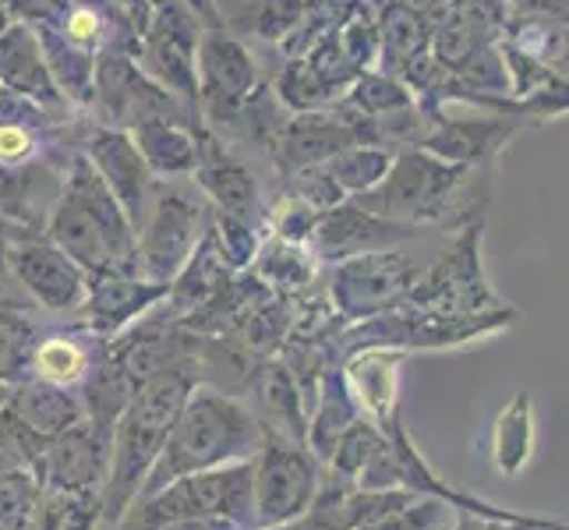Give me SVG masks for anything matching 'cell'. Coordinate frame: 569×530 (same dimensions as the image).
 <instances>
[{
	"instance_id": "6da1fadb",
	"label": "cell",
	"mask_w": 569,
	"mask_h": 530,
	"mask_svg": "<svg viewBox=\"0 0 569 530\" xmlns=\"http://www.w3.org/2000/svg\"><path fill=\"white\" fill-rule=\"evenodd\" d=\"M191 386H194L191 371L184 364H173V368H163V371H156V376L142 379L139 389L131 392V400L121 410V418L113 421V436H110L113 463L107 467V481L100 488V502H103L100 523L103 527L121 523L131 502L139 499L142 484L149 478L156 457H160L173 421L181 414Z\"/></svg>"
},
{
	"instance_id": "7a4b0ae2",
	"label": "cell",
	"mask_w": 569,
	"mask_h": 530,
	"mask_svg": "<svg viewBox=\"0 0 569 530\" xmlns=\"http://www.w3.org/2000/svg\"><path fill=\"white\" fill-rule=\"evenodd\" d=\"M262 449V424L251 418V410L233 403L230 397H220L212 389L188 392L178 421L156 457L149 478L142 484L139 499L156 496L170 481L184 474H199L223 463L251 460ZM134 499V502H139Z\"/></svg>"
},
{
	"instance_id": "3957f363",
	"label": "cell",
	"mask_w": 569,
	"mask_h": 530,
	"mask_svg": "<svg viewBox=\"0 0 569 530\" xmlns=\"http://www.w3.org/2000/svg\"><path fill=\"white\" fill-rule=\"evenodd\" d=\"M50 238L89 277L96 272L131 277L139 269L134 230L92 163H78L71 170L64 199L53 212Z\"/></svg>"
},
{
	"instance_id": "277c9868",
	"label": "cell",
	"mask_w": 569,
	"mask_h": 530,
	"mask_svg": "<svg viewBox=\"0 0 569 530\" xmlns=\"http://www.w3.org/2000/svg\"><path fill=\"white\" fill-rule=\"evenodd\" d=\"M251 474H254V457L199 470V474H184L160 488L156 496L131 502V509L113 530H163L167 523L178 520H212V517L248 523Z\"/></svg>"
},
{
	"instance_id": "5b68a950",
	"label": "cell",
	"mask_w": 569,
	"mask_h": 530,
	"mask_svg": "<svg viewBox=\"0 0 569 530\" xmlns=\"http://www.w3.org/2000/svg\"><path fill=\"white\" fill-rule=\"evenodd\" d=\"M463 173L467 167L446 163L431 152H407L397 163H389L376 188L365 191L368 199H361V209L400 223L436 220L453 202V191L463 181Z\"/></svg>"
},
{
	"instance_id": "8992f818",
	"label": "cell",
	"mask_w": 569,
	"mask_h": 530,
	"mask_svg": "<svg viewBox=\"0 0 569 530\" xmlns=\"http://www.w3.org/2000/svg\"><path fill=\"white\" fill-rule=\"evenodd\" d=\"M319 492L316 463L305 446L287 442L280 436H262V449L254 453L251 474V509L259 527H280L301 520Z\"/></svg>"
},
{
	"instance_id": "52a82bcc",
	"label": "cell",
	"mask_w": 569,
	"mask_h": 530,
	"mask_svg": "<svg viewBox=\"0 0 569 530\" xmlns=\"http://www.w3.org/2000/svg\"><path fill=\"white\" fill-rule=\"evenodd\" d=\"M199 220L202 209L181 191H170L163 199H156V209L142 230L139 259L152 283H170L178 277V269L188 262L191 248L199 244Z\"/></svg>"
},
{
	"instance_id": "ba28073f",
	"label": "cell",
	"mask_w": 569,
	"mask_h": 530,
	"mask_svg": "<svg viewBox=\"0 0 569 530\" xmlns=\"http://www.w3.org/2000/svg\"><path fill=\"white\" fill-rule=\"evenodd\" d=\"M202 68V96L209 103V113L216 121H233L251 103L254 86H259V71H254L248 50L238 39L212 32L199 50Z\"/></svg>"
},
{
	"instance_id": "9c48e42d",
	"label": "cell",
	"mask_w": 569,
	"mask_h": 530,
	"mask_svg": "<svg viewBox=\"0 0 569 530\" xmlns=\"http://www.w3.org/2000/svg\"><path fill=\"white\" fill-rule=\"evenodd\" d=\"M415 280V266L392 251H368L350 259L337 283H332V301H337L347 316H368V311H382L400 293L410 290Z\"/></svg>"
},
{
	"instance_id": "30bf717a",
	"label": "cell",
	"mask_w": 569,
	"mask_h": 530,
	"mask_svg": "<svg viewBox=\"0 0 569 530\" xmlns=\"http://www.w3.org/2000/svg\"><path fill=\"white\" fill-rule=\"evenodd\" d=\"M11 272L50 311H71L86 298V272L57 244L26 241L8 251Z\"/></svg>"
},
{
	"instance_id": "8fae6325",
	"label": "cell",
	"mask_w": 569,
	"mask_h": 530,
	"mask_svg": "<svg viewBox=\"0 0 569 530\" xmlns=\"http://www.w3.org/2000/svg\"><path fill=\"white\" fill-rule=\"evenodd\" d=\"M110 467V439H103L86 418L47 442L43 488H103Z\"/></svg>"
},
{
	"instance_id": "7c38bea8",
	"label": "cell",
	"mask_w": 569,
	"mask_h": 530,
	"mask_svg": "<svg viewBox=\"0 0 569 530\" xmlns=\"http://www.w3.org/2000/svg\"><path fill=\"white\" fill-rule=\"evenodd\" d=\"M89 163L96 167V173L103 177V184L110 188L117 206L124 209L131 230H139L142 202H146V191H149V173H152L142 160L139 146H134L124 131L103 128V131L92 134Z\"/></svg>"
},
{
	"instance_id": "4fadbf2b",
	"label": "cell",
	"mask_w": 569,
	"mask_h": 530,
	"mask_svg": "<svg viewBox=\"0 0 569 530\" xmlns=\"http://www.w3.org/2000/svg\"><path fill=\"white\" fill-rule=\"evenodd\" d=\"M410 233L415 230L407 223L386 220L368 209H329L311 227V244L326 259H358V254L379 251L382 244L403 241Z\"/></svg>"
},
{
	"instance_id": "5bb4252c",
	"label": "cell",
	"mask_w": 569,
	"mask_h": 530,
	"mask_svg": "<svg viewBox=\"0 0 569 530\" xmlns=\"http://www.w3.org/2000/svg\"><path fill=\"white\" fill-rule=\"evenodd\" d=\"M0 78H4L11 92L26 96V100L53 103L61 96L47 68L43 47H39L36 32H29L26 26H8L0 32Z\"/></svg>"
},
{
	"instance_id": "9a60e30c",
	"label": "cell",
	"mask_w": 569,
	"mask_h": 530,
	"mask_svg": "<svg viewBox=\"0 0 569 530\" xmlns=\"http://www.w3.org/2000/svg\"><path fill=\"white\" fill-rule=\"evenodd\" d=\"M8 410L43 442L61 436L64 428L82 421V414H86V407L78 403L64 386H53L47 379H32V382L18 386L8 400Z\"/></svg>"
},
{
	"instance_id": "2e32d148",
	"label": "cell",
	"mask_w": 569,
	"mask_h": 530,
	"mask_svg": "<svg viewBox=\"0 0 569 530\" xmlns=\"http://www.w3.org/2000/svg\"><path fill=\"white\" fill-rule=\"evenodd\" d=\"M156 298H167V283H139L121 272H96L89 287V316L100 332H117L146 311Z\"/></svg>"
},
{
	"instance_id": "e0dca14e",
	"label": "cell",
	"mask_w": 569,
	"mask_h": 530,
	"mask_svg": "<svg viewBox=\"0 0 569 530\" xmlns=\"http://www.w3.org/2000/svg\"><path fill=\"white\" fill-rule=\"evenodd\" d=\"M199 146V160H194V173H199L202 188L212 194L216 202L223 206V216H238L248 220L254 199H259V188H254V177L230 156L216 146V139H202Z\"/></svg>"
},
{
	"instance_id": "ac0fdd59",
	"label": "cell",
	"mask_w": 569,
	"mask_h": 530,
	"mask_svg": "<svg viewBox=\"0 0 569 530\" xmlns=\"http://www.w3.org/2000/svg\"><path fill=\"white\" fill-rule=\"evenodd\" d=\"M251 392L254 403H259L262 418L272 421L266 428H272L269 436H280L287 442H308V428H305V414H301V397L298 386H293L290 371L283 364H266L251 376Z\"/></svg>"
},
{
	"instance_id": "d6986e66",
	"label": "cell",
	"mask_w": 569,
	"mask_h": 530,
	"mask_svg": "<svg viewBox=\"0 0 569 530\" xmlns=\"http://www.w3.org/2000/svg\"><path fill=\"white\" fill-rule=\"evenodd\" d=\"M216 233H209V238L202 244H194L188 262L178 269L181 277L178 283H167V298L170 304L178 311H194V308H206L216 293L223 290L227 283V266H223V254L212 248Z\"/></svg>"
},
{
	"instance_id": "ffe728a7",
	"label": "cell",
	"mask_w": 569,
	"mask_h": 530,
	"mask_svg": "<svg viewBox=\"0 0 569 530\" xmlns=\"http://www.w3.org/2000/svg\"><path fill=\"white\" fill-rule=\"evenodd\" d=\"M355 146V131L343 124L322 121V117H298L283 134H280V149L283 160L290 167H316L322 160H332L340 149Z\"/></svg>"
},
{
	"instance_id": "44dd1931",
	"label": "cell",
	"mask_w": 569,
	"mask_h": 530,
	"mask_svg": "<svg viewBox=\"0 0 569 530\" xmlns=\"http://www.w3.org/2000/svg\"><path fill=\"white\" fill-rule=\"evenodd\" d=\"M134 139H139L134 146H139L146 167L156 173H188V170H194V160H199V146H194V139L170 121L134 124Z\"/></svg>"
},
{
	"instance_id": "7402d4cb",
	"label": "cell",
	"mask_w": 569,
	"mask_h": 530,
	"mask_svg": "<svg viewBox=\"0 0 569 530\" xmlns=\"http://www.w3.org/2000/svg\"><path fill=\"white\" fill-rule=\"evenodd\" d=\"M39 530H96L100 527V488H43L39 492Z\"/></svg>"
},
{
	"instance_id": "603a6c76",
	"label": "cell",
	"mask_w": 569,
	"mask_h": 530,
	"mask_svg": "<svg viewBox=\"0 0 569 530\" xmlns=\"http://www.w3.org/2000/svg\"><path fill=\"white\" fill-rule=\"evenodd\" d=\"M509 134V128L496 124V121H457V124H442L436 134H428V152L439 156L446 163H475L485 152H492L502 139Z\"/></svg>"
},
{
	"instance_id": "cb8c5ba5",
	"label": "cell",
	"mask_w": 569,
	"mask_h": 530,
	"mask_svg": "<svg viewBox=\"0 0 569 530\" xmlns=\"http://www.w3.org/2000/svg\"><path fill=\"white\" fill-rule=\"evenodd\" d=\"M326 163H329V170H326L329 181L337 184L340 191L365 194V191H371L386 177L392 156L382 152V149H368V146H347V149H340Z\"/></svg>"
},
{
	"instance_id": "d4e9b609",
	"label": "cell",
	"mask_w": 569,
	"mask_h": 530,
	"mask_svg": "<svg viewBox=\"0 0 569 530\" xmlns=\"http://www.w3.org/2000/svg\"><path fill=\"white\" fill-rule=\"evenodd\" d=\"M531 403H527V392H517V400L502 410L499 428H496V460L499 470L506 474H517V470L531 457Z\"/></svg>"
},
{
	"instance_id": "484cf974",
	"label": "cell",
	"mask_w": 569,
	"mask_h": 530,
	"mask_svg": "<svg viewBox=\"0 0 569 530\" xmlns=\"http://www.w3.org/2000/svg\"><path fill=\"white\" fill-rule=\"evenodd\" d=\"M39 492L43 481L32 470H0V530H29Z\"/></svg>"
},
{
	"instance_id": "4316f807",
	"label": "cell",
	"mask_w": 569,
	"mask_h": 530,
	"mask_svg": "<svg viewBox=\"0 0 569 530\" xmlns=\"http://www.w3.org/2000/svg\"><path fill=\"white\" fill-rule=\"evenodd\" d=\"M32 368H36V379H47L53 386H71L78 379H86L89 371V358L86 350L64 340V337H50L39 347H32Z\"/></svg>"
},
{
	"instance_id": "83f0119b",
	"label": "cell",
	"mask_w": 569,
	"mask_h": 530,
	"mask_svg": "<svg viewBox=\"0 0 569 530\" xmlns=\"http://www.w3.org/2000/svg\"><path fill=\"white\" fill-rule=\"evenodd\" d=\"M382 446H386V439L379 436L376 428L350 421L340 431V439H337V446H332V453H329L332 457V474H340L343 484L358 481V474L371 460H376V453H379Z\"/></svg>"
},
{
	"instance_id": "f1b7e54d",
	"label": "cell",
	"mask_w": 569,
	"mask_h": 530,
	"mask_svg": "<svg viewBox=\"0 0 569 530\" xmlns=\"http://www.w3.org/2000/svg\"><path fill=\"white\" fill-rule=\"evenodd\" d=\"M32 347V326L14 316V311H0V382L18 376V368L29 361Z\"/></svg>"
},
{
	"instance_id": "f546056e",
	"label": "cell",
	"mask_w": 569,
	"mask_h": 530,
	"mask_svg": "<svg viewBox=\"0 0 569 530\" xmlns=\"http://www.w3.org/2000/svg\"><path fill=\"white\" fill-rule=\"evenodd\" d=\"M305 14V0H254L244 8L248 32L259 36H283L290 26H298Z\"/></svg>"
},
{
	"instance_id": "4dcf8cb0",
	"label": "cell",
	"mask_w": 569,
	"mask_h": 530,
	"mask_svg": "<svg viewBox=\"0 0 569 530\" xmlns=\"http://www.w3.org/2000/svg\"><path fill=\"white\" fill-rule=\"evenodd\" d=\"M355 103L368 117H379V113H392V110H407L410 96L400 89V82H392L386 74H361L355 86Z\"/></svg>"
},
{
	"instance_id": "1f68e13d",
	"label": "cell",
	"mask_w": 569,
	"mask_h": 530,
	"mask_svg": "<svg viewBox=\"0 0 569 530\" xmlns=\"http://www.w3.org/2000/svg\"><path fill=\"white\" fill-rule=\"evenodd\" d=\"M418 26L421 22H418L415 11L403 8V4H392L386 11V22H382V29H386V50L389 53L397 50L400 61H410V57H415L418 47H421V29Z\"/></svg>"
},
{
	"instance_id": "d6a6232c",
	"label": "cell",
	"mask_w": 569,
	"mask_h": 530,
	"mask_svg": "<svg viewBox=\"0 0 569 530\" xmlns=\"http://www.w3.org/2000/svg\"><path fill=\"white\" fill-rule=\"evenodd\" d=\"M36 149L32 131L18 121H0V163H22L26 156Z\"/></svg>"
},
{
	"instance_id": "836d02e7",
	"label": "cell",
	"mask_w": 569,
	"mask_h": 530,
	"mask_svg": "<svg viewBox=\"0 0 569 530\" xmlns=\"http://www.w3.org/2000/svg\"><path fill=\"white\" fill-rule=\"evenodd\" d=\"M103 32V22H100V14H96V8H74L68 14V29L64 36L71 39V43L78 47H86V43H96Z\"/></svg>"
},
{
	"instance_id": "e575fe53",
	"label": "cell",
	"mask_w": 569,
	"mask_h": 530,
	"mask_svg": "<svg viewBox=\"0 0 569 530\" xmlns=\"http://www.w3.org/2000/svg\"><path fill=\"white\" fill-rule=\"evenodd\" d=\"M499 530H531V527H527V520H520L517 527H499Z\"/></svg>"
}]
</instances>
